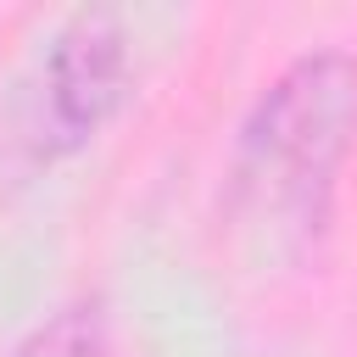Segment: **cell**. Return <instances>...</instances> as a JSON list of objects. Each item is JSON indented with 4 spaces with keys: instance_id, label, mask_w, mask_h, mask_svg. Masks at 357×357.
Masks as SVG:
<instances>
[{
    "instance_id": "6da1fadb",
    "label": "cell",
    "mask_w": 357,
    "mask_h": 357,
    "mask_svg": "<svg viewBox=\"0 0 357 357\" xmlns=\"http://www.w3.org/2000/svg\"><path fill=\"white\" fill-rule=\"evenodd\" d=\"M357 145V56L301 50L240 123L234 178L251 206L290 229H324L335 173Z\"/></svg>"
},
{
    "instance_id": "3957f363",
    "label": "cell",
    "mask_w": 357,
    "mask_h": 357,
    "mask_svg": "<svg viewBox=\"0 0 357 357\" xmlns=\"http://www.w3.org/2000/svg\"><path fill=\"white\" fill-rule=\"evenodd\" d=\"M11 357H112L100 307H95V301H73V307L50 312Z\"/></svg>"
},
{
    "instance_id": "7a4b0ae2",
    "label": "cell",
    "mask_w": 357,
    "mask_h": 357,
    "mask_svg": "<svg viewBox=\"0 0 357 357\" xmlns=\"http://www.w3.org/2000/svg\"><path fill=\"white\" fill-rule=\"evenodd\" d=\"M128 95V33L106 6L73 11L39 67V151L61 156L100 134Z\"/></svg>"
}]
</instances>
